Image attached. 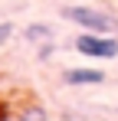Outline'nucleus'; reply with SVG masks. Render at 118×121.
Wrapping results in <instances>:
<instances>
[{"mask_svg": "<svg viewBox=\"0 0 118 121\" xmlns=\"http://www.w3.org/2000/svg\"><path fill=\"white\" fill-rule=\"evenodd\" d=\"M62 17L69 23H76V26H82L85 33H102V36H115L118 33V20L112 13L95 10V7H66Z\"/></svg>", "mask_w": 118, "mask_h": 121, "instance_id": "nucleus-1", "label": "nucleus"}, {"mask_svg": "<svg viewBox=\"0 0 118 121\" xmlns=\"http://www.w3.org/2000/svg\"><path fill=\"white\" fill-rule=\"evenodd\" d=\"M76 52L85 59H115L118 56V39L115 36H102V33H79L76 36Z\"/></svg>", "mask_w": 118, "mask_h": 121, "instance_id": "nucleus-2", "label": "nucleus"}, {"mask_svg": "<svg viewBox=\"0 0 118 121\" xmlns=\"http://www.w3.org/2000/svg\"><path fill=\"white\" fill-rule=\"evenodd\" d=\"M62 82L66 85H102L105 82V72L102 69H66L62 72Z\"/></svg>", "mask_w": 118, "mask_h": 121, "instance_id": "nucleus-3", "label": "nucleus"}, {"mask_svg": "<svg viewBox=\"0 0 118 121\" xmlns=\"http://www.w3.org/2000/svg\"><path fill=\"white\" fill-rule=\"evenodd\" d=\"M17 121H49V115H46V108H43V105H26V108L20 111Z\"/></svg>", "mask_w": 118, "mask_h": 121, "instance_id": "nucleus-4", "label": "nucleus"}, {"mask_svg": "<svg viewBox=\"0 0 118 121\" xmlns=\"http://www.w3.org/2000/svg\"><path fill=\"white\" fill-rule=\"evenodd\" d=\"M26 39L30 43H36V39H53V30L49 26H43V23H33V26H26Z\"/></svg>", "mask_w": 118, "mask_h": 121, "instance_id": "nucleus-5", "label": "nucleus"}, {"mask_svg": "<svg viewBox=\"0 0 118 121\" xmlns=\"http://www.w3.org/2000/svg\"><path fill=\"white\" fill-rule=\"evenodd\" d=\"M10 39H13V23H0V46H7Z\"/></svg>", "mask_w": 118, "mask_h": 121, "instance_id": "nucleus-6", "label": "nucleus"}]
</instances>
